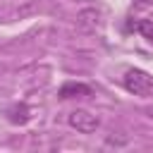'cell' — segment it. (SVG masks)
Returning <instances> with one entry per match:
<instances>
[{
  "instance_id": "obj_1",
  "label": "cell",
  "mask_w": 153,
  "mask_h": 153,
  "mask_svg": "<svg viewBox=\"0 0 153 153\" xmlns=\"http://www.w3.org/2000/svg\"><path fill=\"white\" fill-rule=\"evenodd\" d=\"M122 84L134 96H151L153 93V76L143 69H127Z\"/></svg>"
},
{
  "instance_id": "obj_2",
  "label": "cell",
  "mask_w": 153,
  "mask_h": 153,
  "mask_svg": "<svg viewBox=\"0 0 153 153\" xmlns=\"http://www.w3.org/2000/svg\"><path fill=\"white\" fill-rule=\"evenodd\" d=\"M67 122H69L72 129H76L81 134H93L98 129V124H100V120L93 112H88V110H72L69 117H67Z\"/></svg>"
},
{
  "instance_id": "obj_3",
  "label": "cell",
  "mask_w": 153,
  "mask_h": 153,
  "mask_svg": "<svg viewBox=\"0 0 153 153\" xmlns=\"http://www.w3.org/2000/svg\"><path fill=\"white\" fill-rule=\"evenodd\" d=\"M76 96H91V86L76 84V81H67L60 88V98H76Z\"/></svg>"
},
{
  "instance_id": "obj_4",
  "label": "cell",
  "mask_w": 153,
  "mask_h": 153,
  "mask_svg": "<svg viewBox=\"0 0 153 153\" xmlns=\"http://www.w3.org/2000/svg\"><path fill=\"white\" fill-rule=\"evenodd\" d=\"M7 120L14 124H26L29 122V108L26 105H14L7 110Z\"/></svg>"
},
{
  "instance_id": "obj_5",
  "label": "cell",
  "mask_w": 153,
  "mask_h": 153,
  "mask_svg": "<svg viewBox=\"0 0 153 153\" xmlns=\"http://www.w3.org/2000/svg\"><path fill=\"white\" fill-rule=\"evenodd\" d=\"M134 29H136L139 33H143L148 41H153V22H151V19H141V22H136Z\"/></svg>"
}]
</instances>
